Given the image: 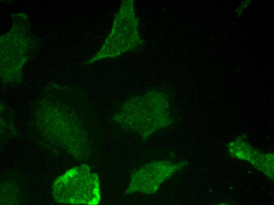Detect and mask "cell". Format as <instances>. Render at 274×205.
I'll return each instance as SVG.
<instances>
[{
    "mask_svg": "<svg viewBox=\"0 0 274 205\" xmlns=\"http://www.w3.org/2000/svg\"><path fill=\"white\" fill-rule=\"evenodd\" d=\"M251 2V1H243L235 11L238 15H240L244 10L246 9L247 8H248L249 6V5Z\"/></svg>",
    "mask_w": 274,
    "mask_h": 205,
    "instance_id": "obj_1",
    "label": "cell"
}]
</instances>
